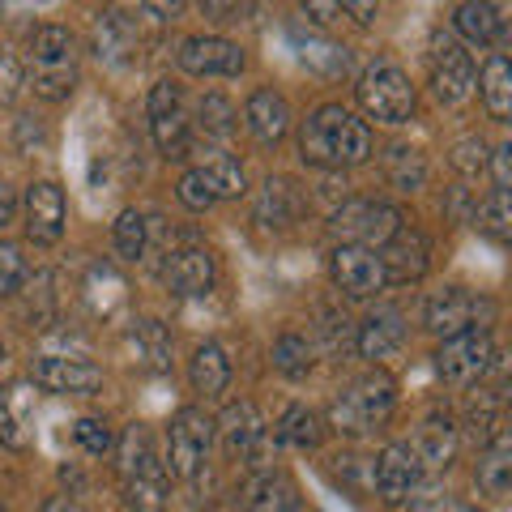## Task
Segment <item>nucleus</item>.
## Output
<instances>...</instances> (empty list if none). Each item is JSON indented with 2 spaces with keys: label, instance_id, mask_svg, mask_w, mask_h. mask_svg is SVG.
Here are the masks:
<instances>
[{
  "label": "nucleus",
  "instance_id": "44",
  "mask_svg": "<svg viewBox=\"0 0 512 512\" xmlns=\"http://www.w3.org/2000/svg\"><path fill=\"white\" fill-rule=\"evenodd\" d=\"M180 201L188 205L192 214H205V210H210V205H214V192L205 188V180H201L197 171H188L184 180H180Z\"/></svg>",
  "mask_w": 512,
  "mask_h": 512
},
{
  "label": "nucleus",
  "instance_id": "53",
  "mask_svg": "<svg viewBox=\"0 0 512 512\" xmlns=\"http://www.w3.org/2000/svg\"><path fill=\"white\" fill-rule=\"evenodd\" d=\"M141 5H146L154 18H175V13L184 9V0H141Z\"/></svg>",
  "mask_w": 512,
  "mask_h": 512
},
{
  "label": "nucleus",
  "instance_id": "25",
  "mask_svg": "<svg viewBox=\"0 0 512 512\" xmlns=\"http://www.w3.org/2000/svg\"><path fill=\"white\" fill-rule=\"evenodd\" d=\"M457 448H461L457 423L448 419V414H427L423 427H419V436H414V457H419V466L444 470L448 461L457 457Z\"/></svg>",
  "mask_w": 512,
  "mask_h": 512
},
{
  "label": "nucleus",
  "instance_id": "28",
  "mask_svg": "<svg viewBox=\"0 0 512 512\" xmlns=\"http://www.w3.org/2000/svg\"><path fill=\"white\" fill-rule=\"evenodd\" d=\"M30 389L26 384H9L5 393H0V444L9 448H22L30 444Z\"/></svg>",
  "mask_w": 512,
  "mask_h": 512
},
{
  "label": "nucleus",
  "instance_id": "14",
  "mask_svg": "<svg viewBox=\"0 0 512 512\" xmlns=\"http://www.w3.org/2000/svg\"><path fill=\"white\" fill-rule=\"evenodd\" d=\"M180 69L192 77H235L244 69V52L231 39L218 35H197L180 43Z\"/></svg>",
  "mask_w": 512,
  "mask_h": 512
},
{
  "label": "nucleus",
  "instance_id": "27",
  "mask_svg": "<svg viewBox=\"0 0 512 512\" xmlns=\"http://www.w3.org/2000/svg\"><path fill=\"white\" fill-rule=\"evenodd\" d=\"M478 491L491 495V500H504L508 487H512V444H508V431L500 427L495 436L487 440L483 457H478Z\"/></svg>",
  "mask_w": 512,
  "mask_h": 512
},
{
  "label": "nucleus",
  "instance_id": "33",
  "mask_svg": "<svg viewBox=\"0 0 512 512\" xmlns=\"http://www.w3.org/2000/svg\"><path fill=\"white\" fill-rule=\"evenodd\" d=\"M483 103L491 111V120L508 124L512 116V69L504 56H491L487 69H483Z\"/></svg>",
  "mask_w": 512,
  "mask_h": 512
},
{
  "label": "nucleus",
  "instance_id": "8",
  "mask_svg": "<svg viewBox=\"0 0 512 512\" xmlns=\"http://www.w3.org/2000/svg\"><path fill=\"white\" fill-rule=\"evenodd\" d=\"M171 474L175 478H197L205 466V453L214 444V423L197 406H184L171 419Z\"/></svg>",
  "mask_w": 512,
  "mask_h": 512
},
{
  "label": "nucleus",
  "instance_id": "26",
  "mask_svg": "<svg viewBox=\"0 0 512 512\" xmlns=\"http://www.w3.org/2000/svg\"><path fill=\"white\" fill-rule=\"evenodd\" d=\"M291 43H295V52H299V60L308 64L312 73H320V77H346L350 73V52L342 43H333V39H325V35H316V30H303V26H295L291 30Z\"/></svg>",
  "mask_w": 512,
  "mask_h": 512
},
{
  "label": "nucleus",
  "instance_id": "9",
  "mask_svg": "<svg viewBox=\"0 0 512 512\" xmlns=\"http://www.w3.org/2000/svg\"><path fill=\"white\" fill-rule=\"evenodd\" d=\"M150 133H154V146L167 158H188V150H192L188 111H184V94L171 82H158L150 90Z\"/></svg>",
  "mask_w": 512,
  "mask_h": 512
},
{
  "label": "nucleus",
  "instance_id": "24",
  "mask_svg": "<svg viewBox=\"0 0 512 512\" xmlns=\"http://www.w3.org/2000/svg\"><path fill=\"white\" fill-rule=\"evenodd\" d=\"M478 316V299L470 291H461V286H444L427 299V329L440 333V338H453V333L470 329Z\"/></svg>",
  "mask_w": 512,
  "mask_h": 512
},
{
  "label": "nucleus",
  "instance_id": "1",
  "mask_svg": "<svg viewBox=\"0 0 512 512\" xmlns=\"http://www.w3.org/2000/svg\"><path fill=\"white\" fill-rule=\"evenodd\" d=\"M299 154L308 167H325V171L359 167L372 158V128L359 116H350L346 107L329 103L312 111L308 124L299 128Z\"/></svg>",
  "mask_w": 512,
  "mask_h": 512
},
{
  "label": "nucleus",
  "instance_id": "19",
  "mask_svg": "<svg viewBox=\"0 0 512 512\" xmlns=\"http://www.w3.org/2000/svg\"><path fill=\"white\" fill-rule=\"evenodd\" d=\"M163 286L171 295L192 299V295H205L214 286V256L205 248H180L167 256L163 265Z\"/></svg>",
  "mask_w": 512,
  "mask_h": 512
},
{
  "label": "nucleus",
  "instance_id": "29",
  "mask_svg": "<svg viewBox=\"0 0 512 512\" xmlns=\"http://www.w3.org/2000/svg\"><path fill=\"white\" fill-rule=\"evenodd\" d=\"M188 380H192V389H197L201 397H218L222 389H227V380H231L227 355H222L214 342L197 346V355H192V363H188Z\"/></svg>",
  "mask_w": 512,
  "mask_h": 512
},
{
  "label": "nucleus",
  "instance_id": "22",
  "mask_svg": "<svg viewBox=\"0 0 512 512\" xmlns=\"http://www.w3.org/2000/svg\"><path fill=\"white\" fill-rule=\"evenodd\" d=\"M244 120H248V133L261 141V146H278L286 137V128H291V103H286L278 90L261 86V90H252Z\"/></svg>",
  "mask_w": 512,
  "mask_h": 512
},
{
  "label": "nucleus",
  "instance_id": "45",
  "mask_svg": "<svg viewBox=\"0 0 512 512\" xmlns=\"http://www.w3.org/2000/svg\"><path fill=\"white\" fill-rule=\"evenodd\" d=\"M77 440H82V448H86V453H94V457L111 453V431L99 419H82V423H77Z\"/></svg>",
  "mask_w": 512,
  "mask_h": 512
},
{
  "label": "nucleus",
  "instance_id": "7",
  "mask_svg": "<svg viewBox=\"0 0 512 512\" xmlns=\"http://www.w3.org/2000/svg\"><path fill=\"white\" fill-rule=\"evenodd\" d=\"M329 231L338 244H363V248H384L389 239L402 231V214L384 201H346L333 214Z\"/></svg>",
  "mask_w": 512,
  "mask_h": 512
},
{
  "label": "nucleus",
  "instance_id": "11",
  "mask_svg": "<svg viewBox=\"0 0 512 512\" xmlns=\"http://www.w3.org/2000/svg\"><path fill=\"white\" fill-rule=\"evenodd\" d=\"M30 380L47 393H73V397H90L103 389V372L86 359H69V355H43L30 367Z\"/></svg>",
  "mask_w": 512,
  "mask_h": 512
},
{
  "label": "nucleus",
  "instance_id": "2",
  "mask_svg": "<svg viewBox=\"0 0 512 512\" xmlns=\"http://www.w3.org/2000/svg\"><path fill=\"white\" fill-rule=\"evenodd\" d=\"M116 466L124 478V495H128V508L133 512H167V474L154 457V444H150V431L146 427H128L120 444H116Z\"/></svg>",
  "mask_w": 512,
  "mask_h": 512
},
{
  "label": "nucleus",
  "instance_id": "57",
  "mask_svg": "<svg viewBox=\"0 0 512 512\" xmlns=\"http://www.w3.org/2000/svg\"><path fill=\"white\" fill-rule=\"evenodd\" d=\"M0 363H5V346H0Z\"/></svg>",
  "mask_w": 512,
  "mask_h": 512
},
{
  "label": "nucleus",
  "instance_id": "15",
  "mask_svg": "<svg viewBox=\"0 0 512 512\" xmlns=\"http://www.w3.org/2000/svg\"><path fill=\"white\" fill-rule=\"evenodd\" d=\"M222 431V444L231 448L235 457H248V466H261L265 457V419L252 402H231L218 419Z\"/></svg>",
  "mask_w": 512,
  "mask_h": 512
},
{
  "label": "nucleus",
  "instance_id": "17",
  "mask_svg": "<svg viewBox=\"0 0 512 512\" xmlns=\"http://www.w3.org/2000/svg\"><path fill=\"white\" fill-rule=\"evenodd\" d=\"M26 235L35 244H56L64 235V188L52 180H39L30 184L26 192Z\"/></svg>",
  "mask_w": 512,
  "mask_h": 512
},
{
  "label": "nucleus",
  "instance_id": "10",
  "mask_svg": "<svg viewBox=\"0 0 512 512\" xmlns=\"http://www.w3.org/2000/svg\"><path fill=\"white\" fill-rule=\"evenodd\" d=\"M329 274L338 282V291L350 299H372L376 291H384V265H380L376 248L338 244L333 248V261H329Z\"/></svg>",
  "mask_w": 512,
  "mask_h": 512
},
{
  "label": "nucleus",
  "instance_id": "50",
  "mask_svg": "<svg viewBox=\"0 0 512 512\" xmlns=\"http://www.w3.org/2000/svg\"><path fill=\"white\" fill-rule=\"evenodd\" d=\"M338 5L350 13V18H355V22H372L376 18V9H380V0H338Z\"/></svg>",
  "mask_w": 512,
  "mask_h": 512
},
{
  "label": "nucleus",
  "instance_id": "18",
  "mask_svg": "<svg viewBox=\"0 0 512 512\" xmlns=\"http://www.w3.org/2000/svg\"><path fill=\"white\" fill-rule=\"evenodd\" d=\"M380 265H384V282H419L427 274V256H431V244H427V235L423 231H414V227H402L389 244L380 248Z\"/></svg>",
  "mask_w": 512,
  "mask_h": 512
},
{
  "label": "nucleus",
  "instance_id": "4",
  "mask_svg": "<svg viewBox=\"0 0 512 512\" xmlns=\"http://www.w3.org/2000/svg\"><path fill=\"white\" fill-rule=\"evenodd\" d=\"M393 406H397V384L384 372H367L363 380H355L350 389H342L338 397H333L329 419L342 436H363V431L389 423Z\"/></svg>",
  "mask_w": 512,
  "mask_h": 512
},
{
  "label": "nucleus",
  "instance_id": "39",
  "mask_svg": "<svg viewBox=\"0 0 512 512\" xmlns=\"http://www.w3.org/2000/svg\"><path fill=\"white\" fill-rule=\"evenodd\" d=\"M146 227L150 222L137 210H124L116 218V252L124 256V261H141V256H146Z\"/></svg>",
  "mask_w": 512,
  "mask_h": 512
},
{
  "label": "nucleus",
  "instance_id": "51",
  "mask_svg": "<svg viewBox=\"0 0 512 512\" xmlns=\"http://www.w3.org/2000/svg\"><path fill=\"white\" fill-rule=\"evenodd\" d=\"M508 184H512V146H500L495 150V188L508 192Z\"/></svg>",
  "mask_w": 512,
  "mask_h": 512
},
{
  "label": "nucleus",
  "instance_id": "37",
  "mask_svg": "<svg viewBox=\"0 0 512 512\" xmlns=\"http://www.w3.org/2000/svg\"><path fill=\"white\" fill-rule=\"evenodd\" d=\"M274 367L282 376H291V380L308 376L312 372V346L303 342L299 333H282V338L274 342Z\"/></svg>",
  "mask_w": 512,
  "mask_h": 512
},
{
  "label": "nucleus",
  "instance_id": "6",
  "mask_svg": "<svg viewBox=\"0 0 512 512\" xmlns=\"http://www.w3.org/2000/svg\"><path fill=\"white\" fill-rule=\"evenodd\" d=\"M355 94H359V107L372 120L402 124V120L414 116V86H410V77L397 69V64H372V69L359 77Z\"/></svg>",
  "mask_w": 512,
  "mask_h": 512
},
{
  "label": "nucleus",
  "instance_id": "23",
  "mask_svg": "<svg viewBox=\"0 0 512 512\" xmlns=\"http://www.w3.org/2000/svg\"><path fill=\"white\" fill-rule=\"evenodd\" d=\"M402 342H406V325H402V312H397V308H376V312L359 325V333H355L359 355L372 359V363L397 355V350H402Z\"/></svg>",
  "mask_w": 512,
  "mask_h": 512
},
{
  "label": "nucleus",
  "instance_id": "58",
  "mask_svg": "<svg viewBox=\"0 0 512 512\" xmlns=\"http://www.w3.org/2000/svg\"><path fill=\"white\" fill-rule=\"evenodd\" d=\"M0 512H5V508H0Z\"/></svg>",
  "mask_w": 512,
  "mask_h": 512
},
{
  "label": "nucleus",
  "instance_id": "35",
  "mask_svg": "<svg viewBox=\"0 0 512 512\" xmlns=\"http://www.w3.org/2000/svg\"><path fill=\"white\" fill-rule=\"evenodd\" d=\"M384 171H389V180L402 188V192H414V188H423L427 180V163H423V154L419 150H410V146H393L389 158H384Z\"/></svg>",
  "mask_w": 512,
  "mask_h": 512
},
{
  "label": "nucleus",
  "instance_id": "49",
  "mask_svg": "<svg viewBox=\"0 0 512 512\" xmlns=\"http://www.w3.org/2000/svg\"><path fill=\"white\" fill-rule=\"evenodd\" d=\"M346 325H350L346 316H333V312H325V325H320V329H325V338H329V346H333V350L350 342V329H346Z\"/></svg>",
  "mask_w": 512,
  "mask_h": 512
},
{
  "label": "nucleus",
  "instance_id": "36",
  "mask_svg": "<svg viewBox=\"0 0 512 512\" xmlns=\"http://www.w3.org/2000/svg\"><path fill=\"white\" fill-rule=\"evenodd\" d=\"M278 440L282 444H295V448H316L320 444V419L308 406H291L278 423Z\"/></svg>",
  "mask_w": 512,
  "mask_h": 512
},
{
  "label": "nucleus",
  "instance_id": "30",
  "mask_svg": "<svg viewBox=\"0 0 512 512\" xmlns=\"http://www.w3.org/2000/svg\"><path fill=\"white\" fill-rule=\"evenodd\" d=\"M453 26L461 30V39H470V43H478V47H487V43H495V39L504 35L500 9L483 5V0H466V5H457Z\"/></svg>",
  "mask_w": 512,
  "mask_h": 512
},
{
  "label": "nucleus",
  "instance_id": "54",
  "mask_svg": "<svg viewBox=\"0 0 512 512\" xmlns=\"http://www.w3.org/2000/svg\"><path fill=\"white\" fill-rule=\"evenodd\" d=\"M414 500V512H453L448 500H436V495H410Z\"/></svg>",
  "mask_w": 512,
  "mask_h": 512
},
{
  "label": "nucleus",
  "instance_id": "20",
  "mask_svg": "<svg viewBox=\"0 0 512 512\" xmlns=\"http://www.w3.org/2000/svg\"><path fill=\"white\" fill-rule=\"evenodd\" d=\"M239 504H244V512H303L299 487L278 470L252 474L244 491H239Z\"/></svg>",
  "mask_w": 512,
  "mask_h": 512
},
{
  "label": "nucleus",
  "instance_id": "38",
  "mask_svg": "<svg viewBox=\"0 0 512 512\" xmlns=\"http://www.w3.org/2000/svg\"><path fill=\"white\" fill-rule=\"evenodd\" d=\"M478 227H483L495 244H508V235H512V205H508V192L504 188H495L491 197L478 205Z\"/></svg>",
  "mask_w": 512,
  "mask_h": 512
},
{
  "label": "nucleus",
  "instance_id": "16",
  "mask_svg": "<svg viewBox=\"0 0 512 512\" xmlns=\"http://www.w3.org/2000/svg\"><path fill=\"white\" fill-rule=\"evenodd\" d=\"M94 52L107 64H133L141 56V30L124 9H103L94 18Z\"/></svg>",
  "mask_w": 512,
  "mask_h": 512
},
{
  "label": "nucleus",
  "instance_id": "3",
  "mask_svg": "<svg viewBox=\"0 0 512 512\" xmlns=\"http://www.w3.org/2000/svg\"><path fill=\"white\" fill-rule=\"evenodd\" d=\"M30 82L43 99H69L77 86V43L64 26H39L30 35Z\"/></svg>",
  "mask_w": 512,
  "mask_h": 512
},
{
  "label": "nucleus",
  "instance_id": "32",
  "mask_svg": "<svg viewBox=\"0 0 512 512\" xmlns=\"http://www.w3.org/2000/svg\"><path fill=\"white\" fill-rule=\"evenodd\" d=\"M82 291H86V303H90V312H94V316H111V312H116L120 303H124V291H128V286H124V278L116 274V269L99 261V265H90V274H86V286H82Z\"/></svg>",
  "mask_w": 512,
  "mask_h": 512
},
{
  "label": "nucleus",
  "instance_id": "31",
  "mask_svg": "<svg viewBox=\"0 0 512 512\" xmlns=\"http://www.w3.org/2000/svg\"><path fill=\"white\" fill-rule=\"evenodd\" d=\"M197 175L205 180V188L214 192V201H218V197H239V192L248 188V180H244V167H239V158L222 154V150H205V158H201Z\"/></svg>",
  "mask_w": 512,
  "mask_h": 512
},
{
  "label": "nucleus",
  "instance_id": "12",
  "mask_svg": "<svg viewBox=\"0 0 512 512\" xmlns=\"http://www.w3.org/2000/svg\"><path fill=\"white\" fill-rule=\"evenodd\" d=\"M419 478H423V466L410 444H389L372 461V487L384 495V504H406L419 491Z\"/></svg>",
  "mask_w": 512,
  "mask_h": 512
},
{
  "label": "nucleus",
  "instance_id": "46",
  "mask_svg": "<svg viewBox=\"0 0 512 512\" xmlns=\"http://www.w3.org/2000/svg\"><path fill=\"white\" fill-rule=\"evenodd\" d=\"M201 13L218 26H231V22H244L248 0H201Z\"/></svg>",
  "mask_w": 512,
  "mask_h": 512
},
{
  "label": "nucleus",
  "instance_id": "47",
  "mask_svg": "<svg viewBox=\"0 0 512 512\" xmlns=\"http://www.w3.org/2000/svg\"><path fill=\"white\" fill-rule=\"evenodd\" d=\"M22 90V64L13 56H0V107H9Z\"/></svg>",
  "mask_w": 512,
  "mask_h": 512
},
{
  "label": "nucleus",
  "instance_id": "21",
  "mask_svg": "<svg viewBox=\"0 0 512 512\" xmlns=\"http://www.w3.org/2000/svg\"><path fill=\"white\" fill-rule=\"evenodd\" d=\"M303 210H308L303 188L295 180H286V175H274V180H265V192L256 201V222L269 231H286V227H295Z\"/></svg>",
  "mask_w": 512,
  "mask_h": 512
},
{
  "label": "nucleus",
  "instance_id": "13",
  "mask_svg": "<svg viewBox=\"0 0 512 512\" xmlns=\"http://www.w3.org/2000/svg\"><path fill=\"white\" fill-rule=\"evenodd\" d=\"M431 90L440 103H461L474 90V60L470 52H461L453 39H436L431 43Z\"/></svg>",
  "mask_w": 512,
  "mask_h": 512
},
{
  "label": "nucleus",
  "instance_id": "5",
  "mask_svg": "<svg viewBox=\"0 0 512 512\" xmlns=\"http://www.w3.org/2000/svg\"><path fill=\"white\" fill-rule=\"evenodd\" d=\"M495 363V342L491 329H461L453 338H444L436 350V372L453 384V389H470L478 384Z\"/></svg>",
  "mask_w": 512,
  "mask_h": 512
},
{
  "label": "nucleus",
  "instance_id": "34",
  "mask_svg": "<svg viewBox=\"0 0 512 512\" xmlns=\"http://www.w3.org/2000/svg\"><path fill=\"white\" fill-rule=\"evenodd\" d=\"M133 346H137V355L154 367V372H167L171 367V338H167V329L158 325V320H137Z\"/></svg>",
  "mask_w": 512,
  "mask_h": 512
},
{
  "label": "nucleus",
  "instance_id": "55",
  "mask_svg": "<svg viewBox=\"0 0 512 512\" xmlns=\"http://www.w3.org/2000/svg\"><path fill=\"white\" fill-rule=\"evenodd\" d=\"M43 512H82V504L69 500V495H52V500L43 504Z\"/></svg>",
  "mask_w": 512,
  "mask_h": 512
},
{
  "label": "nucleus",
  "instance_id": "40",
  "mask_svg": "<svg viewBox=\"0 0 512 512\" xmlns=\"http://www.w3.org/2000/svg\"><path fill=\"white\" fill-rule=\"evenodd\" d=\"M201 128H205V137H218V141H227L235 133V111L222 94L201 99Z\"/></svg>",
  "mask_w": 512,
  "mask_h": 512
},
{
  "label": "nucleus",
  "instance_id": "56",
  "mask_svg": "<svg viewBox=\"0 0 512 512\" xmlns=\"http://www.w3.org/2000/svg\"><path fill=\"white\" fill-rule=\"evenodd\" d=\"M457 512H483V508H457Z\"/></svg>",
  "mask_w": 512,
  "mask_h": 512
},
{
  "label": "nucleus",
  "instance_id": "52",
  "mask_svg": "<svg viewBox=\"0 0 512 512\" xmlns=\"http://www.w3.org/2000/svg\"><path fill=\"white\" fill-rule=\"evenodd\" d=\"M13 210H18V201H13V188L0 180V231H5L9 222H13Z\"/></svg>",
  "mask_w": 512,
  "mask_h": 512
},
{
  "label": "nucleus",
  "instance_id": "43",
  "mask_svg": "<svg viewBox=\"0 0 512 512\" xmlns=\"http://www.w3.org/2000/svg\"><path fill=\"white\" fill-rule=\"evenodd\" d=\"M487 163V146H483V137H466V141H457L453 146V167L461 175H478Z\"/></svg>",
  "mask_w": 512,
  "mask_h": 512
},
{
  "label": "nucleus",
  "instance_id": "48",
  "mask_svg": "<svg viewBox=\"0 0 512 512\" xmlns=\"http://www.w3.org/2000/svg\"><path fill=\"white\" fill-rule=\"evenodd\" d=\"M299 5H303V13H308L312 22H320V26L338 22V13H342L338 0H299Z\"/></svg>",
  "mask_w": 512,
  "mask_h": 512
},
{
  "label": "nucleus",
  "instance_id": "42",
  "mask_svg": "<svg viewBox=\"0 0 512 512\" xmlns=\"http://www.w3.org/2000/svg\"><path fill=\"white\" fill-rule=\"evenodd\" d=\"M333 474L359 495L372 491V461H363V457H333Z\"/></svg>",
  "mask_w": 512,
  "mask_h": 512
},
{
  "label": "nucleus",
  "instance_id": "41",
  "mask_svg": "<svg viewBox=\"0 0 512 512\" xmlns=\"http://www.w3.org/2000/svg\"><path fill=\"white\" fill-rule=\"evenodd\" d=\"M26 282V256L18 244H0V295H18Z\"/></svg>",
  "mask_w": 512,
  "mask_h": 512
}]
</instances>
